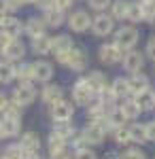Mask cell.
<instances>
[{
    "label": "cell",
    "instance_id": "23",
    "mask_svg": "<svg viewBox=\"0 0 155 159\" xmlns=\"http://www.w3.org/2000/svg\"><path fill=\"white\" fill-rule=\"evenodd\" d=\"M68 49H72V40L68 36H55V38H51V51L62 53V51H68Z\"/></svg>",
    "mask_w": 155,
    "mask_h": 159
},
{
    "label": "cell",
    "instance_id": "6",
    "mask_svg": "<svg viewBox=\"0 0 155 159\" xmlns=\"http://www.w3.org/2000/svg\"><path fill=\"white\" fill-rule=\"evenodd\" d=\"M72 93H74V102H77V104H89V102H92V98L96 96L94 91L89 89V85L85 83V79H83V81H79V83L74 85Z\"/></svg>",
    "mask_w": 155,
    "mask_h": 159
},
{
    "label": "cell",
    "instance_id": "31",
    "mask_svg": "<svg viewBox=\"0 0 155 159\" xmlns=\"http://www.w3.org/2000/svg\"><path fill=\"white\" fill-rule=\"evenodd\" d=\"M113 93L121 98V96H128L130 93V85H128V81H123V79H115V83H113Z\"/></svg>",
    "mask_w": 155,
    "mask_h": 159
},
{
    "label": "cell",
    "instance_id": "48",
    "mask_svg": "<svg viewBox=\"0 0 155 159\" xmlns=\"http://www.w3.org/2000/svg\"><path fill=\"white\" fill-rule=\"evenodd\" d=\"M104 159H121V155H117V153H113V151H110V153L104 155Z\"/></svg>",
    "mask_w": 155,
    "mask_h": 159
},
{
    "label": "cell",
    "instance_id": "43",
    "mask_svg": "<svg viewBox=\"0 0 155 159\" xmlns=\"http://www.w3.org/2000/svg\"><path fill=\"white\" fill-rule=\"evenodd\" d=\"M70 4H72V0H53V7L60 9V11H66Z\"/></svg>",
    "mask_w": 155,
    "mask_h": 159
},
{
    "label": "cell",
    "instance_id": "26",
    "mask_svg": "<svg viewBox=\"0 0 155 159\" xmlns=\"http://www.w3.org/2000/svg\"><path fill=\"white\" fill-rule=\"evenodd\" d=\"M121 112H123V117L125 119H136L138 115H140V106L134 102V100H128V102H123V106H121Z\"/></svg>",
    "mask_w": 155,
    "mask_h": 159
},
{
    "label": "cell",
    "instance_id": "41",
    "mask_svg": "<svg viewBox=\"0 0 155 159\" xmlns=\"http://www.w3.org/2000/svg\"><path fill=\"white\" fill-rule=\"evenodd\" d=\"M51 159H70V153L66 148H60V151H53L51 153Z\"/></svg>",
    "mask_w": 155,
    "mask_h": 159
},
{
    "label": "cell",
    "instance_id": "19",
    "mask_svg": "<svg viewBox=\"0 0 155 159\" xmlns=\"http://www.w3.org/2000/svg\"><path fill=\"white\" fill-rule=\"evenodd\" d=\"M45 24L53 25V28H58V25L64 24V11H60V9H55V7H51V9H47L45 11Z\"/></svg>",
    "mask_w": 155,
    "mask_h": 159
},
{
    "label": "cell",
    "instance_id": "46",
    "mask_svg": "<svg viewBox=\"0 0 155 159\" xmlns=\"http://www.w3.org/2000/svg\"><path fill=\"white\" fill-rule=\"evenodd\" d=\"M9 40H11V38L7 36V34H2V32H0V53H4V47L9 45Z\"/></svg>",
    "mask_w": 155,
    "mask_h": 159
},
{
    "label": "cell",
    "instance_id": "13",
    "mask_svg": "<svg viewBox=\"0 0 155 159\" xmlns=\"http://www.w3.org/2000/svg\"><path fill=\"white\" fill-rule=\"evenodd\" d=\"M26 53V47L21 40H15V38H11L9 40V45L4 47V55H7V60H21V55Z\"/></svg>",
    "mask_w": 155,
    "mask_h": 159
},
{
    "label": "cell",
    "instance_id": "28",
    "mask_svg": "<svg viewBox=\"0 0 155 159\" xmlns=\"http://www.w3.org/2000/svg\"><path fill=\"white\" fill-rule=\"evenodd\" d=\"M28 34L34 38V36H40V34H45V19H30L28 21Z\"/></svg>",
    "mask_w": 155,
    "mask_h": 159
},
{
    "label": "cell",
    "instance_id": "4",
    "mask_svg": "<svg viewBox=\"0 0 155 159\" xmlns=\"http://www.w3.org/2000/svg\"><path fill=\"white\" fill-rule=\"evenodd\" d=\"M123 57V51L117 43H113V45H104L102 49H100V60L104 61V64H117V61Z\"/></svg>",
    "mask_w": 155,
    "mask_h": 159
},
{
    "label": "cell",
    "instance_id": "45",
    "mask_svg": "<svg viewBox=\"0 0 155 159\" xmlns=\"http://www.w3.org/2000/svg\"><path fill=\"white\" fill-rule=\"evenodd\" d=\"M34 2L40 7V9H43V11H47V9H51V7H53V0H34Z\"/></svg>",
    "mask_w": 155,
    "mask_h": 159
},
{
    "label": "cell",
    "instance_id": "15",
    "mask_svg": "<svg viewBox=\"0 0 155 159\" xmlns=\"http://www.w3.org/2000/svg\"><path fill=\"white\" fill-rule=\"evenodd\" d=\"M136 98H134V102L140 106V110H151L155 108V93H151L149 89H144V91H140V93H134Z\"/></svg>",
    "mask_w": 155,
    "mask_h": 159
},
{
    "label": "cell",
    "instance_id": "11",
    "mask_svg": "<svg viewBox=\"0 0 155 159\" xmlns=\"http://www.w3.org/2000/svg\"><path fill=\"white\" fill-rule=\"evenodd\" d=\"M0 32L7 34L9 38H17L21 34V24L15 17H4V21L0 24Z\"/></svg>",
    "mask_w": 155,
    "mask_h": 159
},
{
    "label": "cell",
    "instance_id": "32",
    "mask_svg": "<svg viewBox=\"0 0 155 159\" xmlns=\"http://www.w3.org/2000/svg\"><path fill=\"white\" fill-rule=\"evenodd\" d=\"M115 140L119 142V144H130L132 138H130V127H123L119 125L117 129H115Z\"/></svg>",
    "mask_w": 155,
    "mask_h": 159
},
{
    "label": "cell",
    "instance_id": "40",
    "mask_svg": "<svg viewBox=\"0 0 155 159\" xmlns=\"http://www.w3.org/2000/svg\"><path fill=\"white\" fill-rule=\"evenodd\" d=\"M77 159H96L94 151H89V148H77Z\"/></svg>",
    "mask_w": 155,
    "mask_h": 159
},
{
    "label": "cell",
    "instance_id": "36",
    "mask_svg": "<svg viewBox=\"0 0 155 159\" xmlns=\"http://www.w3.org/2000/svg\"><path fill=\"white\" fill-rule=\"evenodd\" d=\"M60 148H66V140L55 134H51V138H49V151L53 153V151H60Z\"/></svg>",
    "mask_w": 155,
    "mask_h": 159
},
{
    "label": "cell",
    "instance_id": "2",
    "mask_svg": "<svg viewBox=\"0 0 155 159\" xmlns=\"http://www.w3.org/2000/svg\"><path fill=\"white\" fill-rule=\"evenodd\" d=\"M34 98H36V91H34V87L30 85V83H21V85L15 89V93H13V102L19 104V106L32 104Z\"/></svg>",
    "mask_w": 155,
    "mask_h": 159
},
{
    "label": "cell",
    "instance_id": "21",
    "mask_svg": "<svg viewBox=\"0 0 155 159\" xmlns=\"http://www.w3.org/2000/svg\"><path fill=\"white\" fill-rule=\"evenodd\" d=\"M85 83L89 85V89H92L94 93H98L102 87L106 85V79H104V76H102L100 72H92L89 76H87V79H85Z\"/></svg>",
    "mask_w": 155,
    "mask_h": 159
},
{
    "label": "cell",
    "instance_id": "53",
    "mask_svg": "<svg viewBox=\"0 0 155 159\" xmlns=\"http://www.w3.org/2000/svg\"><path fill=\"white\" fill-rule=\"evenodd\" d=\"M140 2H153V0H140Z\"/></svg>",
    "mask_w": 155,
    "mask_h": 159
},
{
    "label": "cell",
    "instance_id": "17",
    "mask_svg": "<svg viewBox=\"0 0 155 159\" xmlns=\"http://www.w3.org/2000/svg\"><path fill=\"white\" fill-rule=\"evenodd\" d=\"M2 125V134L4 136H17L19 134V119H15V117H7L4 115V119L0 121Z\"/></svg>",
    "mask_w": 155,
    "mask_h": 159
},
{
    "label": "cell",
    "instance_id": "10",
    "mask_svg": "<svg viewBox=\"0 0 155 159\" xmlns=\"http://www.w3.org/2000/svg\"><path fill=\"white\" fill-rule=\"evenodd\" d=\"M66 66L72 68V70H83L85 66H87V57H85V53L81 49H70L68 60H66Z\"/></svg>",
    "mask_w": 155,
    "mask_h": 159
},
{
    "label": "cell",
    "instance_id": "12",
    "mask_svg": "<svg viewBox=\"0 0 155 159\" xmlns=\"http://www.w3.org/2000/svg\"><path fill=\"white\" fill-rule=\"evenodd\" d=\"M21 148L26 151V155H30V153H38V148H40V140H38V136L34 132H26L21 136Z\"/></svg>",
    "mask_w": 155,
    "mask_h": 159
},
{
    "label": "cell",
    "instance_id": "33",
    "mask_svg": "<svg viewBox=\"0 0 155 159\" xmlns=\"http://www.w3.org/2000/svg\"><path fill=\"white\" fill-rule=\"evenodd\" d=\"M143 19L147 21H155V0L153 2H143Z\"/></svg>",
    "mask_w": 155,
    "mask_h": 159
},
{
    "label": "cell",
    "instance_id": "30",
    "mask_svg": "<svg viewBox=\"0 0 155 159\" xmlns=\"http://www.w3.org/2000/svg\"><path fill=\"white\" fill-rule=\"evenodd\" d=\"M130 138H132V142H149L147 140V132H144V125H132Z\"/></svg>",
    "mask_w": 155,
    "mask_h": 159
},
{
    "label": "cell",
    "instance_id": "3",
    "mask_svg": "<svg viewBox=\"0 0 155 159\" xmlns=\"http://www.w3.org/2000/svg\"><path fill=\"white\" fill-rule=\"evenodd\" d=\"M72 108L70 102H64V100H58V102H53V108H51V115H53V119L55 121H70L72 119Z\"/></svg>",
    "mask_w": 155,
    "mask_h": 159
},
{
    "label": "cell",
    "instance_id": "35",
    "mask_svg": "<svg viewBox=\"0 0 155 159\" xmlns=\"http://www.w3.org/2000/svg\"><path fill=\"white\" fill-rule=\"evenodd\" d=\"M2 115H7V117H15V119H21V106L19 104H7L4 110H2Z\"/></svg>",
    "mask_w": 155,
    "mask_h": 159
},
{
    "label": "cell",
    "instance_id": "9",
    "mask_svg": "<svg viewBox=\"0 0 155 159\" xmlns=\"http://www.w3.org/2000/svg\"><path fill=\"white\" fill-rule=\"evenodd\" d=\"M104 129L98 125V123H89L87 127H85V132H83V138H85V142H89V144H100L102 140H104Z\"/></svg>",
    "mask_w": 155,
    "mask_h": 159
},
{
    "label": "cell",
    "instance_id": "20",
    "mask_svg": "<svg viewBox=\"0 0 155 159\" xmlns=\"http://www.w3.org/2000/svg\"><path fill=\"white\" fill-rule=\"evenodd\" d=\"M32 47H34V51L38 53V55H45V53L51 51V38L45 36V34L34 36V38H32Z\"/></svg>",
    "mask_w": 155,
    "mask_h": 159
},
{
    "label": "cell",
    "instance_id": "25",
    "mask_svg": "<svg viewBox=\"0 0 155 159\" xmlns=\"http://www.w3.org/2000/svg\"><path fill=\"white\" fill-rule=\"evenodd\" d=\"M43 100L49 102V104H53V102L62 100V89L58 85H47L45 89H43Z\"/></svg>",
    "mask_w": 155,
    "mask_h": 159
},
{
    "label": "cell",
    "instance_id": "49",
    "mask_svg": "<svg viewBox=\"0 0 155 159\" xmlns=\"http://www.w3.org/2000/svg\"><path fill=\"white\" fill-rule=\"evenodd\" d=\"M26 159H40V157H38V153H30V155H26Z\"/></svg>",
    "mask_w": 155,
    "mask_h": 159
},
{
    "label": "cell",
    "instance_id": "24",
    "mask_svg": "<svg viewBox=\"0 0 155 159\" xmlns=\"http://www.w3.org/2000/svg\"><path fill=\"white\" fill-rule=\"evenodd\" d=\"M53 134L60 136V138H64V140H68V138H72V136H74V127H72L68 121H58V123H55Z\"/></svg>",
    "mask_w": 155,
    "mask_h": 159
},
{
    "label": "cell",
    "instance_id": "27",
    "mask_svg": "<svg viewBox=\"0 0 155 159\" xmlns=\"http://www.w3.org/2000/svg\"><path fill=\"white\" fill-rule=\"evenodd\" d=\"M110 7H113V17H115V19H128V7H130V2L117 0V2H113Z\"/></svg>",
    "mask_w": 155,
    "mask_h": 159
},
{
    "label": "cell",
    "instance_id": "42",
    "mask_svg": "<svg viewBox=\"0 0 155 159\" xmlns=\"http://www.w3.org/2000/svg\"><path fill=\"white\" fill-rule=\"evenodd\" d=\"M144 132H147V140H155V121L147 123L144 125Z\"/></svg>",
    "mask_w": 155,
    "mask_h": 159
},
{
    "label": "cell",
    "instance_id": "8",
    "mask_svg": "<svg viewBox=\"0 0 155 159\" xmlns=\"http://www.w3.org/2000/svg\"><path fill=\"white\" fill-rule=\"evenodd\" d=\"M121 60H123V68H125L128 72H138V70L143 68V64H144L143 55H140L138 51H130V53H125Z\"/></svg>",
    "mask_w": 155,
    "mask_h": 159
},
{
    "label": "cell",
    "instance_id": "22",
    "mask_svg": "<svg viewBox=\"0 0 155 159\" xmlns=\"http://www.w3.org/2000/svg\"><path fill=\"white\" fill-rule=\"evenodd\" d=\"M15 79V66L9 61H0V83H11Z\"/></svg>",
    "mask_w": 155,
    "mask_h": 159
},
{
    "label": "cell",
    "instance_id": "16",
    "mask_svg": "<svg viewBox=\"0 0 155 159\" xmlns=\"http://www.w3.org/2000/svg\"><path fill=\"white\" fill-rule=\"evenodd\" d=\"M128 85H130V93H140L144 89H149V79H147L144 74L134 72V76L128 81Z\"/></svg>",
    "mask_w": 155,
    "mask_h": 159
},
{
    "label": "cell",
    "instance_id": "1",
    "mask_svg": "<svg viewBox=\"0 0 155 159\" xmlns=\"http://www.w3.org/2000/svg\"><path fill=\"white\" fill-rule=\"evenodd\" d=\"M136 40H138V30L132 28V25L121 28V30H117V34H115V43L121 47V51L132 49V47L136 45Z\"/></svg>",
    "mask_w": 155,
    "mask_h": 159
},
{
    "label": "cell",
    "instance_id": "50",
    "mask_svg": "<svg viewBox=\"0 0 155 159\" xmlns=\"http://www.w3.org/2000/svg\"><path fill=\"white\" fill-rule=\"evenodd\" d=\"M4 17H7V11H4V9H0V24L4 21Z\"/></svg>",
    "mask_w": 155,
    "mask_h": 159
},
{
    "label": "cell",
    "instance_id": "18",
    "mask_svg": "<svg viewBox=\"0 0 155 159\" xmlns=\"http://www.w3.org/2000/svg\"><path fill=\"white\" fill-rule=\"evenodd\" d=\"M15 76L19 79V83H32L34 81V66L32 64H21L19 68H15Z\"/></svg>",
    "mask_w": 155,
    "mask_h": 159
},
{
    "label": "cell",
    "instance_id": "14",
    "mask_svg": "<svg viewBox=\"0 0 155 159\" xmlns=\"http://www.w3.org/2000/svg\"><path fill=\"white\" fill-rule=\"evenodd\" d=\"M32 66H34V79L36 81L47 83L49 79L53 76V66H51L49 61H36V64H32Z\"/></svg>",
    "mask_w": 155,
    "mask_h": 159
},
{
    "label": "cell",
    "instance_id": "52",
    "mask_svg": "<svg viewBox=\"0 0 155 159\" xmlns=\"http://www.w3.org/2000/svg\"><path fill=\"white\" fill-rule=\"evenodd\" d=\"M2 136H4V134H2V125H0V138H2Z\"/></svg>",
    "mask_w": 155,
    "mask_h": 159
},
{
    "label": "cell",
    "instance_id": "38",
    "mask_svg": "<svg viewBox=\"0 0 155 159\" xmlns=\"http://www.w3.org/2000/svg\"><path fill=\"white\" fill-rule=\"evenodd\" d=\"M121 159H144V153L143 151H138V148H130V151H125Z\"/></svg>",
    "mask_w": 155,
    "mask_h": 159
},
{
    "label": "cell",
    "instance_id": "37",
    "mask_svg": "<svg viewBox=\"0 0 155 159\" xmlns=\"http://www.w3.org/2000/svg\"><path fill=\"white\" fill-rule=\"evenodd\" d=\"M21 4H24L21 0H2V9H4V11H9V13L17 11Z\"/></svg>",
    "mask_w": 155,
    "mask_h": 159
},
{
    "label": "cell",
    "instance_id": "5",
    "mask_svg": "<svg viewBox=\"0 0 155 159\" xmlns=\"http://www.w3.org/2000/svg\"><path fill=\"white\" fill-rule=\"evenodd\" d=\"M113 25H115V21H113V17H108V15H98L96 19H92V28H94V32L98 36L110 34V32H113Z\"/></svg>",
    "mask_w": 155,
    "mask_h": 159
},
{
    "label": "cell",
    "instance_id": "34",
    "mask_svg": "<svg viewBox=\"0 0 155 159\" xmlns=\"http://www.w3.org/2000/svg\"><path fill=\"white\" fill-rule=\"evenodd\" d=\"M128 19H132V21H140L143 19V7L140 4H132L128 7Z\"/></svg>",
    "mask_w": 155,
    "mask_h": 159
},
{
    "label": "cell",
    "instance_id": "29",
    "mask_svg": "<svg viewBox=\"0 0 155 159\" xmlns=\"http://www.w3.org/2000/svg\"><path fill=\"white\" fill-rule=\"evenodd\" d=\"M4 159H26V151L21 144H11L4 148Z\"/></svg>",
    "mask_w": 155,
    "mask_h": 159
},
{
    "label": "cell",
    "instance_id": "7",
    "mask_svg": "<svg viewBox=\"0 0 155 159\" xmlns=\"http://www.w3.org/2000/svg\"><path fill=\"white\" fill-rule=\"evenodd\" d=\"M68 24H70V28L74 30V32H85V30L89 28V24H92V19H89V15H87L85 11H77V13L70 15Z\"/></svg>",
    "mask_w": 155,
    "mask_h": 159
},
{
    "label": "cell",
    "instance_id": "51",
    "mask_svg": "<svg viewBox=\"0 0 155 159\" xmlns=\"http://www.w3.org/2000/svg\"><path fill=\"white\" fill-rule=\"evenodd\" d=\"M21 2H24V4H30V2H34V0H21Z\"/></svg>",
    "mask_w": 155,
    "mask_h": 159
},
{
    "label": "cell",
    "instance_id": "47",
    "mask_svg": "<svg viewBox=\"0 0 155 159\" xmlns=\"http://www.w3.org/2000/svg\"><path fill=\"white\" fill-rule=\"evenodd\" d=\"M7 104H9V100L4 98V93H0V112L4 110V106H7Z\"/></svg>",
    "mask_w": 155,
    "mask_h": 159
},
{
    "label": "cell",
    "instance_id": "39",
    "mask_svg": "<svg viewBox=\"0 0 155 159\" xmlns=\"http://www.w3.org/2000/svg\"><path fill=\"white\" fill-rule=\"evenodd\" d=\"M89 7L96 11H104L106 7H110V0H89Z\"/></svg>",
    "mask_w": 155,
    "mask_h": 159
},
{
    "label": "cell",
    "instance_id": "44",
    "mask_svg": "<svg viewBox=\"0 0 155 159\" xmlns=\"http://www.w3.org/2000/svg\"><path fill=\"white\" fill-rule=\"evenodd\" d=\"M147 55L155 60V36H151V38H149V43H147Z\"/></svg>",
    "mask_w": 155,
    "mask_h": 159
}]
</instances>
